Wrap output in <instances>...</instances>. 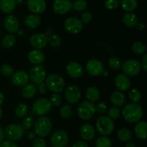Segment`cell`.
<instances>
[{"instance_id":"10","label":"cell","mask_w":147,"mask_h":147,"mask_svg":"<svg viewBox=\"0 0 147 147\" xmlns=\"http://www.w3.org/2000/svg\"><path fill=\"white\" fill-rule=\"evenodd\" d=\"M86 70L92 76H99L104 71L103 64L98 60L91 59L86 63Z\"/></svg>"},{"instance_id":"59","label":"cell","mask_w":147,"mask_h":147,"mask_svg":"<svg viewBox=\"0 0 147 147\" xmlns=\"http://www.w3.org/2000/svg\"><path fill=\"white\" fill-rule=\"evenodd\" d=\"M18 32V34L19 36H24V31L23 30H21V31H18L17 32Z\"/></svg>"},{"instance_id":"58","label":"cell","mask_w":147,"mask_h":147,"mask_svg":"<svg viewBox=\"0 0 147 147\" xmlns=\"http://www.w3.org/2000/svg\"><path fill=\"white\" fill-rule=\"evenodd\" d=\"M125 147H136V145L133 143H128Z\"/></svg>"},{"instance_id":"25","label":"cell","mask_w":147,"mask_h":147,"mask_svg":"<svg viewBox=\"0 0 147 147\" xmlns=\"http://www.w3.org/2000/svg\"><path fill=\"white\" fill-rule=\"evenodd\" d=\"M17 5L16 0H0V9L5 14L12 12Z\"/></svg>"},{"instance_id":"18","label":"cell","mask_w":147,"mask_h":147,"mask_svg":"<svg viewBox=\"0 0 147 147\" xmlns=\"http://www.w3.org/2000/svg\"><path fill=\"white\" fill-rule=\"evenodd\" d=\"M67 73L73 78H79L83 74V68L81 65L76 62H72L67 65Z\"/></svg>"},{"instance_id":"42","label":"cell","mask_w":147,"mask_h":147,"mask_svg":"<svg viewBox=\"0 0 147 147\" xmlns=\"http://www.w3.org/2000/svg\"><path fill=\"white\" fill-rule=\"evenodd\" d=\"M34 124V120L33 119V117L32 116H27L22 121V127L24 129V130H29V129H31Z\"/></svg>"},{"instance_id":"16","label":"cell","mask_w":147,"mask_h":147,"mask_svg":"<svg viewBox=\"0 0 147 147\" xmlns=\"http://www.w3.org/2000/svg\"><path fill=\"white\" fill-rule=\"evenodd\" d=\"M29 80V75L23 70H19L15 73H13L11 77V82L17 87H23L27 84Z\"/></svg>"},{"instance_id":"53","label":"cell","mask_w":147,"mask_h":147,"mask_svg":"<svg viewBox=\"0 0 147 147\" xmlns=\"http://www.w3.org/2000/svg\"><path fill=\"white\" fill-rule=\"evenodd\" d=\"M36 136H37V134H36L34 131H30L27 134V138H28L30 140H32V139H35Z\"/></svg>"},{"instance_id":"37","label":"cell","mask_w":147,"mask_h":147,"mask_svg":"<svg viewBox=\"0 0 147 147\" xmlns=\"http://www.w3.org/2000/svg\"><path fill=\"white\" fill-rule=\"evenodd\" d=\"M47 42L53 47H60L62 43L61 38L56 34H52L50 37H47Z\"/></svg>"},{"instance_id":"9","label":"cell","mask_w":147,"mask_h":147,"mask_svg":"<svg viewBox=\"0 0 147 147\" xmlns=\"http://www.w3.org/2000/svg\"><path fill=\"white\" fill-rule=\"evenodd\" d=\"M51 107L52 105L48 99L40 98L33 103L32 111L35 115L43 116L50 111Z\"/></svg>"},{"instance_id":"2","label":"cell","mask_w":147,"mask_h":147,"mask_svg":"<svg viewBox=\"0 0 147 147\" xmlns=\"http://www.w3.org/2000/svg\"><path fill=\"white\" fill-rule=\"evenodd\" d=\"M52 127V122L49 118L45 116H40L34 122V131L40 137H45L50 133Z\"/></svg>"},{"instance_id":"43","label":"cell","mask_w":147,"mask_h":147,"mask_svg":"<svg viewBox=\"0 0 147 147\" xmlns=\"http://www.w3.org/2000/svg\"><path fill=\"white\" fill-rule=\"evenodd\" d=\"M0 70H1V74L4 75V76H7V77L11 76L14 73V70H13L12 67L9 64H4L3 65H1Z\"/></svg>"},{"instance_id":"17","label":"cell","mask_w":147,"mask_h":147,"mask_svg":"<svg viewBox=\"0 0 147 147\" xmlns=\"http://www.w3.org/2000/svg\"><path fill=\"white\" fill-rule=\"evenodd\" d=\"M72 8V4L69 0H55L53 4V10L58 14H65Z\"/></svg>"},{"instance_id":"15","label":"cell","mask_w":147,"mask_h":147,"mask_svg":"<svg viewBox=\"0 0 147 147\" xmlns=\"http://www.w3.org/2000/svg\"><path fill=\"white\" fill-rule=\"evenodd\" d=\"M4 26L6 30L11 34L17 32L20 29V23L18 20L14 15H8L5 17Z\"/></svg>"},{"instance_id":"45","label":"cell","mask_w":147,"mask_h":147,"mask_svg":"<svg viewBox=\"0 0 147 147\" xmlns=\"http://www.w3.org/2000/svg\"><path fill=\"white\" fill-rule=\"evenodd\" d=\"M119 0H106L105 1V7L107 9L113 10L119 7Z\"/></svg>"},{"instance_id":"49","label":"cell","mask_w":147,"mask_h":147,"mask_svg":"<svg viewBox=\"0 0 147 147\" xmlns=\"http://www.w3.org/2000/svg\"><path fill=\"white\" fill-rule=\"evenodd\" d=\"M0 147H17V145L12 141L7 140L1 142L0 144Z\"/></svg>"},{"instance_id":"46","label":"cell","mask_w":147,"mask_h":147,"mask_svg":"<svg viewBox=\"0 0 147 147\" xmlns=\"http://www.w3.org/2000/svg\"><path fill=\"white\" fill-rule=\"evenodd\" d=\"M95 110L99 113H105L107 112L108 106L104 103H98L95 106Z\"/></svg>"},{"instance_id":"28","label":"cell","mask_w":147,"mask_h":147,"mask_svg":"<svg viewBox=\"0 0 147 147\" xmlns=\"http://www.w3.org/2000/svg\"><path fill=\"white\" fill-rule=\"evenodd\" d=\"M37 93V87L35 85L32 84H27L23 86V88L22 90V94L26 98H31Z\"/></svg>"},{"instance_id":"20","label":"cell","mask_w":147,"mask_h":147,"mask_svg":"<svg viewBox=\"0 0 147 147\" xmlns=\"http://www.w3.org/2000/svg\"><path fill=\"white\" fill-rule=\"evenodd\" d=\"M116 87L121 91H126L129 90L131 86V81L129 77L124 74H119L115 78Z\"/></svg>"},{"instance_id":"44","label":"cell","mask_w":147,"mask_h":147,"mask_svg":"<svg viewBox=\"0 0 147 147\" xmlns=\"http://www.w3.org/2000/svg\"><path fill=\"white\" fill-rule=\"evenodd\" d=\"M50 102L52 106H59L61 104L62 97L59 93H53L51 95L50 98Z\"/></svg>"},{"instance_id":"29","label":"cell","mask_w":147,"mask_h":147,"mask_svg":"<svg viewBox=\"0 0 147 147\" xmlns=\"http://www.w3.org/2000/svg\"><path fill=\"white\" fill-rule=\"evenodd\" d=\"M86 98H88V101L91 102H96L99 99L100 97V92H99L98 89L96 87H89L86 90Z\"/></svg>"},{"instance_id":"32","label":"cell","mask_w":147,"mask_h":147,"mask_svg":"<svg viewBox=\"0 0 147 147\" xmlns=\"http://www.w3.org/2000/svg\"><path fill=\"white\" fill-rule=\"evenodd\" d=\"M16 41H17V39L15 36L11 34H7L3 37L1 40V45L5 48H10L15 45Z\"/></svg>"},{"instance_id":"24","label":"cell","mask_w":147,"mask_h":147,"mask_svg":"<svg viewBox=\"0 0 147 147\" xmlns=\"http://www.w3.org/2000/svg\"><path fill=\"white\" fill-rule=\"evenodd\" d=\"M125 96L121 91H114L111 96V102L114 107H121L125 103Z\"/></svg>"},{"instance_id":"40","label":"cell","mask_w":147,"mask_h":147,"mask_svg":"<svg viewBox=\"0 0 147 147\" xmlns=\"http://www.w3.org/2000/svg\"><path fill=\"white\" fill-rule=\"evenodd\" d=\"M109 114V118L113 121L114 120H117L119 117H120V111H119V108L117 107H111L109 110L108 112Z\"/></svg>"},{"instance_id":"41","label":"cell","mask_w":147,"mask_h":147,"mask_svg":"<svg viewBox=\"0 0 147 147\" xmlns=\"http://www.w3.org/2000/svg\"><path fill=\"white\" fill-rule=\"evenodd\" d=\"M73 7L78 11H84L87 7V3L85 0H77L73 3Z\"/></svg>"},{"instance_id":"54","label":"cell","mask_w":147,"mask_h":147,"mask_svg":"<svg viewBox=\"0 0 147 147\" xmlns=\"http://www.w3.org/2000/svg\"><path fill=\"white\" fill-rule=\"evenodd\" d=\"M136 27H137V30L139 31H143L145 29V24L144 22H140L139 24H136Z\"/></svg>"},{"instance_id":"31","label":"cell","mask_w":147,"mask_h":147,"mask_svg":"<svg viewBox=\"0 0 147 147\" xmlns=\"http://www.w3.org/2000/svg\"><path fill=\"white\" fill-rule=\"evenodd\" d=\"M117 136L122 142H129L133 138V134L129 129H121L118 131Z\"/></svg>"},{"instance_id":"12","label":"cell","mask_w":147,"mask_h":147,"mask_svg":"<svg viewBox=\"0 0 147 147\" xmlns=\"http://www.w3.org/2000/svg\"><path fill=\"white\" fill-rule=\"evenodd\" d=\"M64 26L68 32L71 34H78L83 30V24L76 17H69L65 21Z\"/></svg>"},{"instance_id":"51","label":"cell","mask_w":147,"mask_h":147,"mask_svg":"<svg viewBox=\"0 0 147 147\" xmlns=\"http://www.w3.org/2000/svg\"><path fill=\"white\" fill-rule=\"evenodd\" d=\"M73 147H88V145L84 141H78L73 144Z\"/></svg>"},{"instance_id":"57","label":"cell","mask_w":147,"mask_h":147,"mask_svg":"<svg viewBox=\"0 0 147 147\" xmlns=\"http://www.w3.org/2000/svg\"><path fill=\"white\" fill-rule=\"evenodd\" d=\"M4 96L1 92H0V105L4 103Z\"/></svg>"},{"instance_id":"38","label":"cell","mask_w":147,"mask_h":147,"mask_svg":"<svg viewBox=\"0 0 147 147\" xmlns=\"http://www.w3.org/2000/svg\"><path fill=\"white\" fill-rule=\"evenodd\" d=\"M109 65L113 70H118L121 67V63L118 57H112L109 60Z\"/></svg>"},{"instance_id":"50","label":"cell","mask_w":147,"mask_h":147,"mask_svg":"<svg viewBox=\"0 0 147 147\" xmlns=\"http://www.w3.org/2000/svg\"><path fill=\"white\" fill-rule=\"evenodd\" d=\"M47 86L43 83H41V84H39L38 86L37 87V91H38V93H40V94H45L47 92Z\"/></svg>"},{"instance_id":"39","label":"cell","mask_w":147,"mask_h":147,"mask_svg":"<svg viewBox=\"0 0 147 147\" xmlns=\"http://www.w3.org/2000/svg\"><path fill=\"white\" fill-rule=\"evenodd\" d=\"M72 114V108L70 105H65L60 109V115L63 119H68Z\"/></svg>"},{"instance_id":"56","label":"cell","mask_w":147,"mask_h":147,"mask_svg":"<svg viewBox=\"0 0 147 147\" xmlns=\"http://www.w3.org/2000/svg\"><path fill=\"white\" fill-rule=\"evenodd\" d=\"M4 138V132L3 131V129L0 127V144L3 142Z\"/></svg>"},{"instance_id":"52","label":"cell","mask_w":147,"mask_h":147,"mask_svg":"<svg viewBox=\"0 0 147 147\" xmlns=\"http://www.w3.org/2000/svg\"><path fill=\"white\" fill-rule=\"evenodd\" d=\"M142 67L145 71H147V54H145L144 55L143 58H142Z\"/></svg>"},{"instance_id":"48","label":"cell","mask_w":147,"mask_h":147,"mask_svg":"<svg viewBox=\"0 0 147 147\" xmlns=\"http://www.w3.org/2000/svg\"><path fill=\"white\" fill-rule=\"evenodd\" d=\"M32 147H46V142L42 138H35L33 142Z\"/></svg>"},{"instance_id":"55","label":"cell","mask_w":147,"mask_h":147,"mask_svg":"<svg viewBox=\"0 0 147 147\" xmlns=\"http://www.w3.org/2000/svg\"><path fill=\"white\" fill-rule=\"evenodd\" d=\"M45 35L46 36V37H50V35H52L53 34V30H51L50 28H47L46 29L45 31Z\"/></svg>"},{"instance_id":"60","label":"cell","mask_w":147,"mask_h":147,"mask_svg":"<svg viewBox=\"0 0 147 147\" xmlns=\"http://www.w3.org/2000/svg\"><path fill=\"white\" fill-rule=\"evenodd\" d=\"M2 114H3V111H2V109H1V108L0 107V119H1V116H2Z\"/></svg>"},{"instance_id":"14","label":"cell","mask_w":147,"mask_h":147,"mask_svg":"<svg viewBox=\"0 0 147 147\" xmlns=\"http://www.w3.org/2000/svg\"><path fill=\"white\" fill-rule=\"evenodd\" d=\"M30 42L35 50H42L46 47L48 42L47 37H46L44 33H37L31 36L30 39Z\"/></svg>"},{"instance_id":"8","label":"cell","mask_w":147,"mask_h":147,"mask_svg":"<svg viewBox=\"0 0 147 147\" xmlns=\"http://www.w3.org/2000/svg\"><path fill=\"white\" fill-rule=\"evenodd\" d=\"M121 68L126 76H134L140 73L142 65L136 59H130L121 65Z\"/></svg>"},{"instance_id":"13","label":"cell","mask_w":147,"mask_h":147,"mask_svg":"<svg viewBox=\"0 0 147 147\" xmlns=\"http://www.w3.org/2000/svg\"><path fill=\"white\" fill-rule=\"evenodd\" d=\"M65 100L69 103H76L81 97V92L79 88L75 85L68 86L65 91Z\"/></svg>"},{"instance_id":"6","label":"cell","mask_w":147,"mask_h":147,"mask_svg":"<svg viewBox=\"0 0 147 147\" xmlns=\"http://www.w3.org/2000/svg\"><path fill=\"white\" fill-rule=\"evenodd\" d=\"M47 76V71L45 68L41 65H34L30 69L29 73V78L31 80L34 85L41 84L45 80Z\"/></svg>"},{"instance_id":"61","label":"cell","mask_w":147,"mask_h":147,"mask_svg":"<svg viewBox=\"0 0 147 147\" xmlns=\"http://www.w3.org/2000/svg\"><path fill=\"white\" fill-rule=\"evenodd\" d=\"M16 1H17V2H18L19 4H22L23 1V0H16Z\"/></svg>"},{"instance_id":"30","label":"cell","mask_w":147,"mask_h":147,"mask_svg":"<svg viewBox=\"0 0 147 147\" xmlns=\"http://www.w3.org/2000/svg\"><path fill=\"white\" fill-rule=\"evenodd\" d=\"M138 3L136 0H122L121 7L123 10L131 12L137 8Z\"/></svg>"},{"instance_id":"11","label":"cell","mask_w":147,"mask_h":147,"mask_svg":"<svg viewBox=\"0 0 147 147\" xmlns=\"http://www.w3.org/2000/svg\"><path fill=\"white\" fill-rule=\"evenodd\" d=\"M68 141V136L63 130H57L51 136L50 143L53 147H65Z\"/></svg>"},{"instance_id":"62","label":"cell","mask_w":147,"mask_h":147,"mask_svg":"<svg viewBox=\"0 0 147 147\" xmlns=\"http://www.w3.org/2000/svg\"><path fill=\"white\" fill-rule=\"evenodd\" d=\"M103 74L104 75V76H107V75H108V72L105 71V70H104V71L103 72Z\"/></svg>"},{"instance_id":"19","label":"cell","mask_w":147,"mask_h":147,"mask_svg":"<svg viewBox=\"0 0 147 147\" xmlns=\"http://www.w3.org/2000/svg\"><path fill=\"white\" fill-rule=\"evenodd\" d=\"M27 7L30 11L34 14H40L46 9L45 0H27Z\"/></svg>"},{"instance_id":"7","label":"cell","mask_w":147,"mask_h":147,"mask_svg":"<svg viewBox=\"0 0 147 147\" xmlns=\"http://www.w3.org/2000/svg\"><path fill=\"white\" fill-rule=\"evenodd\" d=\"M24 129L20 124H10L6 127L4 134L7 139L12 142H17L20 140L24 136Z\"/></svg>"},{"instance_id":"5","label":"cell","mask_w":147,"mask_h":147,"mask_svg":"<svg viewBox=\"0 0 147 147\" xmlns=\"http://www.w3.org/2000/svg\"><path fill=\"white\" fill-rule=\"evenodd\" d=\"M78 115L81 119L88 121L93 117L95 114V105L90 101H83L78 106Z\"/></svg>"},{"instance_id":"4","label":"cell","mask_w":147,"mask_h":147,"mask_svg":"<svg viewBox=\"0 0 147 147\" xmlns=\"http://www.w3.org/2000/svg\"><path fill=\"white\" fill-rule=\"evenodd\" d=\"M96 127L100 134L108 136L114 130V123L107 116H100L96 120Z\"/></svg>"},{"instance_id":"36","label":"cell","mask_w":147,"mask_h":147,"mask_svg":"<svg viewBox=\"0 0 147 147\" xmlns=\"http://www.w3.org/2000/svg\"><path fill=\"white\" fill-rule=\"evenodd\" d=\"M27 111H28V106L24 103H21L16 109L15 113L17 117L21 119V118H24V116H26Z\"/></svg>"},{"instance_id":"22","label":"cell","mask_w":147,"mask_h":147,"mask_svg":"<svg viewBox=\"0 0 147 147\" xmlns=\"http://www.w3.org/2000/svg\"><path fill=\"white\" fill-rule=\"evenodd\" d=\"M29 61L35 65L42 63L45 60V55L39 50H33L28 55Z\"/></svg>"},{"instance_id":"27","label":"cell","mask_w":147,"mask_h":147,"mask_svg":"<svg viewBox=\"0 0 147 147\" xmlns=\"http://www.w3.org/2000/svg\"><path fill=\"white\" fill-rule=\"evenodd\" d=\"M123 22L126 27L132 28L138 24V18L134 13L127 12L123 16Z\"/></svg>"},{"instance_id":"35","label":"cell","mask_w":147,"mask_h":147,"mask_svg":"<svg viewBox=\"0 0 147 147\" xmlns=\"http://www.w3.org/2000/svg\"><path fill=\"white\" fill-rule=\"evenodd\" d=\"M111 140L109 137H106V136H101V137H99L98 139L96 140V147H111Z\"/></svg>"},{"instance_id":"26","label":"cell","mask_w":147,"mask_h":147,"mask_svg":"<svg viewBox=\"0 0 147 147\" xmlns=\"http://www.w3.org/2000/svg\"><path fill=\"white\" fill-rule=\"evenodd\" d=\"M41 22L40 16L36 14H30L24 20V24L26 27L30 29H34L38 27Z\"/></svg>"},{"instance_id":"1","label":"cell","mask_w":147,"mask_h":147,"mask_svg":"<svg viewBox=\"0 0 147 147\" xmlns=\"http://www.w3.org/2000/svg\"><path fill=\"white\" fill-rule=\"evenodd\" d=\"M122 115L127 122L136 123L143 117V109L138 103H129L124 106L122 110Z\"/></svg>"},{"instance_id":"21","label":"cell","mask_w":147,"mask_h":147,"mask_svg":"<svg viewBox=\"0 0 147 147\" xmlns=\"http://www.w3.org/2000/svg\"><path fill=\"white\" fill-rule=\"evenodd\" d=\"M96 130L90 124H84L80 128V136L84 140L90 141L95 137Z\"/></svg>"},{"instance_id":"23","label":"cell","mask_w":147,"mask_h":147,"mask_svg":"<svg viewBox=\"0 0 147 147\" xmlns=\"http://www.w3.org/2000/svg\"><path fill=\"white\" fill-rule=\"evenodd\" d=\"M134 133L139 139H146L147 136V124L144 121H139L135 126Z\"/></svg>"},{"instance_id":"33","label":"cell","mask_w":147,"mask_h":147,"mask_svg":"<svg viewBox=\"0 0 147 147\" xmlns=\"http://www.w3.org/2000/svg\"><path fill=\"white\" fill-rule=\"evenodd\" d=\"M131 50L135 54L142 55L146 52V46L140 41H136L132 44Z\"/></svg>"},{"instance_id":"47","label":"cell","mask_w":147,"mask_h":147,"mask_svg":"<svg viewBox=\"0 0 147 147\" xmlns=\"http://www.w3.org/2000/svg\"><path fill=\"white\" fill-rule=\"evenodd\" d=\"M93 20V15L90 12L86 11L82 14L81 17V22L83 24H88Z\"/></svg>"},{"instance_id":"3","label":"cell","mask_w":147,"mask_h":147,"mask_svg":"<svg viewBox=\"0 0 147 147\" xmlns=\"http://www.w3.org/2000/svg\"><path fill=\"white\" fill-rule=\"evenodd\" d=\"M45 85L54 93H59L64 90L65 81L61 76L52 74L45 78Z\"/></svg>"},{"instance_id":"34","label":"cell","mask_w":147,"mask_h":147,"mask_svg":"<svg viewBox=\"0 0 147 147\" xmlns=\"http://www.w3.org/2000/svg\"><path fill=\"white\" fill-rule=\"evenodd\" d=\"M129 98L134 103H137L142 99V93L136 88H133L129 91Z\"/></svg>"}]
</instances>
